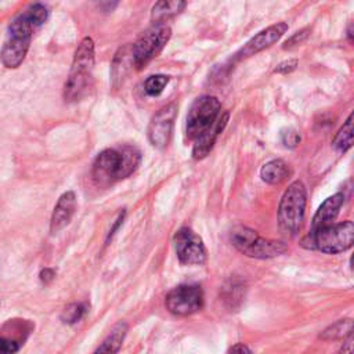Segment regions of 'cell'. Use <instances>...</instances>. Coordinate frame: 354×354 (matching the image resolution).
Returning a JSON list of instances; mask_svg holds the SVG:
<instances>
[{
	"label": "cell",
	"instance_id": "7",
	"mask_svg": "<svg viewBox=\"0 0 354 354\" xmlns=\"http://www.w3.org/2000/svg\"><path fill=\"white\" fill-rule=\"evenodd\" d=\"M221 113V102L214 95H201L191 105L187 123L185 134L187 138L195 141L205 131H207Z\"/></svg>",
	"mask_w": 354,
	"mask_h": 354
},
{
	"label": "cell",
	"instance_id": "4",
	"mask_svg": "<svg viewBox=\"0 0 354 354\" xmlns=\"http://www.w3.org/2000/svg\"><path fill=\"white\" fill-rule=\"evenodd\" d=\"M307 205L306 185L300 180H295L288 185L278 206V223L283 232L295 235L303 220Z\"/></svg>",
	"mask_w": 354,
	"mask_h": 354
},
{
	"label": "cell",
	"instance_id": "20",
	"mask_svg": "<svg viewBox=\"0 0 354 354\" xmlns=\"http://www.w3.org/2000/svg\"><path fill=\"white\" fill-rule=\"evenodd\" d=\"M332 147L336 152L344 153L353 147V115L350 113L343 126L337 130L332 140Z\"/></svg>",
	"mask_w": 354,
	"mask_h": 354
},
{
	"label": "cell",
	"instance_id": "29",
	"mask_svg": "<svg viewBox=\"0 0 354 354\" xmlns=\"http://www.w3.org/2000/svg\"><path fill=\"white\" fill-rule=\"evenodd\" d=\"M353 351H354V337L351 333L350 336H347V339L344 340V343L340 347V350L337 351V354H353Z\"/></svg>",
	"mask_w": 354,
	"mask_h": 354
},
{
	"label": "cell",
	"instance_id": "13",
	"mask_svg": "<svg viewBox=\"0 0 354 354\" xmlns=\"http://www.w3.org/2000/svg\"><path fill=\"white\" fill-rule=\"evenodd\" d=\"M344 202V195L342 192H336L332 196L326 198L319 207L317 209L313 220H311V228L310 232H317L330 224H333L335 218L339 214V210Z\"/></svg>",
	"mask_w": 354,
	"mask_h": 354
},
{
	"label": "cell",
	"instance_id": "8",
	"mask_svg": "<svg viewBox=\"0 0 354 354\" xmlns=\"http://www.w3.org/2000/svg\"><path fill=\"white\" fill-rule=\"evenodd\" d=\"M173 243L177 259L184 266H202L207 259L202 238L188 227H183L174 234Z\"/></svg>",
	"mask_w": 354,
	"mask_h": 354
},
{
	"label": "cell",
	"instance_id": "12",
	"mask_svg": "<svg viewBox=\"0 0 354 354\" xmlns=\"http://www.w3.org/2000/svg\"><path fill=\"white\" fill-rule=\"evenodd\" d=\"M228 119H230V112L228 111L221 112L220 116L217 118V120L214 122V124L194 141L192 158L195 160H201V159H203L209 155V152L213 149V147L216 144V140L218 138V136L225 129V126L228 123Z\"/></svg>",
	"mask_w": 354,
	"mask_h": 354
},
{
	"label": "cell",
	"instance_id": "28",
	"mask_svg": "<svg viewBox=\"0 0 354 354\" xmlns=\"http://www.w3.org/2000/svg\"><path fill=\"white\" fill-rule=\"evenodd\" d=\"M297 66V59H288V61H283L281 64L277 65V68L274 69L275 73H282V75H288L290 72H293Z\"/></svg>",
	"mask_w": 354,
	"mask_h": 354
},
{
	"label": "cell",
	"instance_id": "10",
	"mask_svg": "<svg viewBox=\"0 0 354 354\" xmlns=\"http://www.w3.org/2000/svg\"><path fill=\"white\" fill-rule=\"evenodd\" d=\"M177 104L170 102L165 106H162L151 119L148 124V140L152 147L158 149H163L169 145L171 133H173V126L174 120L177 116Z\"/></svg>",
	"mask_w": 354,
	"mask_h": 354
},
{
	"label": "cell",
	"instance_id": "18",
	"mask_svg": "<svg viewBox=\"0 0 354 354\" xmlns=\"http://www.w3.org/2000/svg\"><path fill=\"white\" fill-rule=\"evenodd\" d=\"M127 333V324L120 321L108 333V336L102 340V343L97 347L93 354H118L122 347V343Z\"/></svg>",
	"mask_w": 354,
	"mask_h": 354
},
{
	"label": "cell",
	"instance_id": "26",
	"mask_svg": "<svg viewBox=\"0 0 354 354\" xmlns=\"http://www.w3.org/2000/svg\"><path fill=\"white\" fill-rule=\"evenodd\" d=\"M308 35H310V29H308V28H304V29H301V30L293 33V35L282 44V48H283V50H288V48H292V47H295V46H297V44H301V43L308 37Z\"/></svg>",
	"mask_w": 354,
	"mask_h": 354
},
{
	"label": "cell",
	"instance_id": "24",
	"mask_svg": "<svg viewBox=\"0 0 354 354\" xmlns=\"http://www.w3.org/2000/svg\"><path fill=\"white\" fill-rule=\"evenodd\" d=\"M86 311H87L86 304H83V303H71L62 310L61 319L65 324H76L84 317Z\"/></svg>",
	"mask_w": 354,
	"mask_h": 354
},
{
	"label": "cell",
	"instance_id": "16",
	"mask_svg": "<svg viewBox=\"0 0 354 354\" xmlns=\"http://www.w3.org/2000/svg\"><path fill=\"white\" fill-rule=\"evenodd\" d=\"M134 69L133 55H131V46H124L118 50L113 57L112 66H111V77L113 87H118L126 76Z\"/></svg>",
	"mask_w": 354,
	"mask_h": 354
},
{
	"label": "cell",
	"instance_id": "31",
	"mask_svg": "<svg viewBox=\"0 0 354 354\" xmlns=\"http://www.w3.org/2000/svg\"><path fill=\"white\" fill-rule=\"evenodd\" d=\"M230 354H252V351H250L249 347L245 346L243 343H236L235 346L231 347Z\"/></svg>",
	"mask_w": 354,
	"mask_h": 354
},
{
	"label": "cell",
	"instance_id": "33",
	"mask_svg": "<svg viewBox=\"0 0 354 354\" xmlns=\"http://www.w3.org/2000/svg\"><path fill=\"white\" fill-rule=\"evenodd\" d=\"M351 24H350V26H348V29H347V36H348V40L351 41L353 40V29H351Z\"/></svg>",
	"mask_w": 354,
	"mask_h": 354
},
{
	"label": "cell",
	"instance_id": "9",
	"mask_svg": "<svg viewBox=\"0 0 354 354\" xmlns=\"http://www.w3.org/2000/svg\"><path fill=\"white\" fill-rule=\"evenodd\" d=\"M166 307L174 315H191L202 310L203 292L199 285H180L166 296Z\"/></svg>",
	"mask_w": 354,
	"mask_h": 354
},
{
	"label": "cell",
	"instance_id": "21",
	"mask_svg": "<svg viewBox=\"0 0 354 354\" xmlns=\"http://www.w3.org/2000/svg\"><path fill=\"white\" fill-rule=\"evenodd\" d=\"M353 333V319L351 318H343L336 321L335 324L329 325L326 329H324L319 335V339L330 342V340H340L346 339Z\"/></svg>",
	"mask_w": 354,
	"mask_h": 354
},
{
	"label": "cell",
	"instance_id": "14",
	"mask_svg": "<svg viewBox=\"0 0 354 354\" xmlns=\"http://www.w3.org/2000/svg\"><path fill=\"white\" fill-rule=\"evenodd\" d=\"M76 210V195L73 191H66L64 192L51 214V221H50V232L57 234L61 230H64L72 220V216L75 214Z\"/></svg>",
	"mask_w": 354,
	"mask_h": 354
},
{
	"label": "cell",
	"instance_id": "11",
	"mask_svg": "<svg viewBox=\"0 0 354 354\" xmlns=\"http://www.w3.org/2000/svg\"><path fill=\"white\" fill-rule=\"evenodd\" d=\"M288 28L289 26L286 22H277V24L260 30L234 55V59L242 61V59H246V58L271 47L286 33Z\"/></svg>",
	"mask_w": 354,
	"mask_h": 354
},
{
	"label": "cell",
	"instance_id": "2",
	"mask_svg": "<svg viewBox=\"0 0 354 354\" xmlns=\"http://www.w3.org/2000/svg\"><path fill=\"white\" fill-rule=\"evenodd\" d=\"M94 54L95 53L93 39L84 37L75 51L72 68L64 84L65 101H79L90 93L93 87Z\"/></svg>",
	"mask_w": 354,
	"mask_h": 354
},
{
	"label": "cell",
	"instance_id": "6",
	"mask_svg": "<svg viewBox=\"0 0 354 354\" xmlns=\"http://www.w3.org/2000/svg\"><path fill=\"white\" fill-rule=\"evenodd\" d=\"M171 36V29L165 22H155L131 46V55L134 68L142 69L149 61H152L167 44Z\"/></svg>",
	"mask_w": 354,
	"mask_h": 354
},
{
	"label": "cell",
	"instance_id": "30",
	"mask_svg": "<svg viewBox=\"0 0 354 354\" xmlns=\"http://www.w3.org/2000/svg\"><path fill=\"white\" fill-rule=\"evenodd\" d=\"M55 277V271L53 268H43L39 274V278L43 283H50Z\"/></svg>",
	"mask_w": 354,
	"mask_h": 354
},
{
	"label": "cell",
	"instance_id": "5",
	"mask_svg": "<svg viewBox=\"0 0 354 354\" xmlns=\"http://www.w3.org/2000/svg\"><path fill=\"white\" fill-rule=\"evenodd\" d=\"M33 26L25 14H19L8 26V37L0 51L1 64L6 68H18L30 46Z\"/></svg>",
	"mask_w": 354,
	"mask_h": 354
},
{
	"label": "cell",
	"instance_id": "23",
	"mask_svg": "<svg viewBox=\"0 0 354 354\" xmlns=\"http://www.w3.org/2000/svg\"><path fill=\"white\" fill-rule=\"evenodd\" d=\"M169 80L170 77L166 75H152L144 82V91L149 97H156L165 90Z\"/></svg>",
	"mask_w": 354,
	"mask_h": 354
},
{
	"label": "cell",
	"instance_id": "3",
	"mask_svg": "<svg viewBox=\"0 0 354 354\" xmlns=\"http://www.w3.org/2000/svg\"><path fill=\"white\" fill-rule=\"evenodd\" d=\"M354 242V224L350 220L330 224L317 232H308L301 241L306 249H317L322 253L336 254L348 250Z\"/></svg>",
	"mask_w": 354,
	"mask_h": 354
},
{
	"label": "cell",
	"instance_id": "15",
	"mask_svg": "<svg viewBox=\"0 0 354 354\" xmlns=\"http://www.w3.org/2000/svg\"><path fill=\"white\" fill-rule=\"evenodd\" d=\"M286 250H288V246L285 245V242L275 241V239H266L259 235L243 254L253 259H272L279 254H283Z\"/></svg>",
	"mask_w": 354,
	"mask_h": 354
},
{
	"label": "cell",
	"instance_id": "22",
	"mask_svg": "<svg viewBox=\"0 0 354 354\" xmlns=\"http://www.w3.org/2000/svg\"><path fill=\"white\" fill-rule=\"evenodd\" d=\"M24 14L26 15V18L29 19V22L32 24V26L35 29L41 26L48 18V10L41 3H35V4L29 6V8Z\"/></svg>",
	"mask_w": 354,
	"mask_h": 354
},
{
	"label": "cell",
	"instance_id": "1",
	"mask_svg": "<svg viewBox=\"0 0 354 354\" xmlns=\"http://www.w3.org/2000/svg\"><path fill=\"white\" fill-rule=\"evenodd\" d=\"M141 153L136 147L106 148L93 162L91 177L97 185L106 187L129 177L140 165Z\"/></svg>",
	"mask_w": 354,
	"mask_h": 354
},
{
	"label": "cell",
	"instance_id": "27",
	"mask_svg": "<svg viewBox=\"0 0 354 354\" xmlns=\"http://www.w3.org/2000/svg\"><path fill=\"white\" fill-rule=\"evenodd\" d=\"M19 350V344L15 340L0 337V354H15Z\"/></svg>",
	"mask_w": 354,
	"mask_h": 354
},
{
	"label": "cell",
	"instance_id": "32",
	"mask_svg": "<svg viewBox=\"0 0 354 354\" xmlns=\"http://www.w3.org/2000/svg\"><path fill=\"white\" fill-rule=\"evenodd\" d=\"M123 218H124V210H123V212H122V213L118 216V218H116V223L113 224L112 230H111V231H109V234H108V239H109V238H112V235L115 234V231H116V230L119 228V225L123 223Z\"/></svg>",
	"mask_w": 354,
	"mask_h": 354
},
{
	"label": "cell",
	"instance_id": "19",
	"mask_svg": "<svg viewBox=\"0 0 354 354\" xmlns=\"http://www.w3.org/2000/svg\"><path fill=\"white\" fill-rule=\"evenodd\" d=\"M187 3L185 1H180V0H174V1H158L153 4L152 11H151V19L155 22H165L169 18L178 15L184 8H185Z\"/></svg>",
	"mask_w": 354,
	"mask_h": 354
},
{
	"label": "cell",
	"instance_id": "17",
	"mask_svg": "<svg viewBox=\"0 0 354 354\" xmlns=\"http://www.w3.org/2000/svg\"><path fill=\"white\" fill-rule=\"evenodd\" d=\"M289 174H290L289 166L282 159L268 160L260 169L261 180L267 184H271V185H277V184L283 183L288 178Z\"/></svg>",
	"mask_w": 354,
	"mask_h": 354
},
{
	"label": "cell",
	"instance_id": "25",
	"mask_svg": "<svg viewBox=\"0 0 354 354\" xmlns=\"http://www.w3.org/2000/svg\"><path fill=\"white\" fill-rule=\"evenodd\" d=\"M300 134L297 130L292 129V127H288V129H283L281 130V142L286 147V148H295L299 145L300 142Z\"/></svg>",
	"mask_w": 354,
	"mask_h": 354
}]
</instances>
